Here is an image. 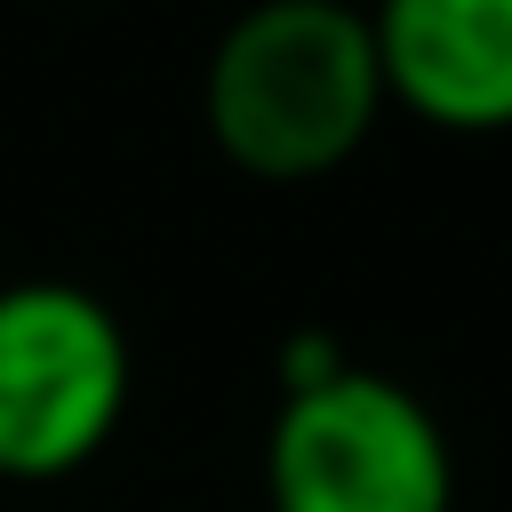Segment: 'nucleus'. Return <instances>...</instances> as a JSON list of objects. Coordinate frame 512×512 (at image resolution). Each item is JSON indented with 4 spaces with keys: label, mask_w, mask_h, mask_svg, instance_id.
I'll return each instance as SVG.
<instances>
[{
    "label": "nucleus",
    "mask_w": 512,
    "mask_h": 512,
    "mask_svg": "<svg viewBox=\"0 0 512 512\" xmlns=\"http://www.w3.org/2000/svg\"><path fill=\"white\" fill-rule=\"evenodd\" d=\"M216 152L264 184H312L344 168L384 120L368 8L352 0H248L200 72Z\"/></svg>",
    "instance_id": "obj_1"
},
{
    "label": "nucleus",
    "mask_w": 512,
    "mask_h": 512,
    "mask_svg": "<svg viewBox=\"0 0 512 512\" xmlns=\"http://www.w3.org/2000/svg\"><path fill=\"white\" fill-rule=\"evenodd\" d=\"M264 496L272 512H456V448L408 384L344 360L336 376L280 392Z\"/></svg>",
    "instance_id": "obj_2"
},
{
    "label": "nucleus",
    "mask_w": 512,
    "mask_h": 512,
    "mask_svg": "<svg viewBox=\"0 0 512 512\" xmlns=\"http://www.w3.org/2000/svg\"><path fill=\"white\" fill-rule=\"evenodd\" d=\"M128 328L80 280L0 288V480L80 472L128 416Z\"/></svg>",
    "instance_id": "obj_3"
},
{
    "label": "nucleus",
    "mask_w": 512,
    "mask_h": 512,
    "mask_svg": "<svg viewBox=\"0 0 512 512\" xmlns=\"http://www.w3.org/2000/svg\"><path fill=\"white\" fill-rule=\"evenodd\" d=\"M368 48L384 104L448 136L512 128V0H376Z\"/></svg>",
    "instance_id": "obj_4"
}]
</instances>
